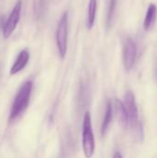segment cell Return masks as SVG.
Here are the masks:
<instances>
[{
	"mask_svg": "<svg viewBox=\"0 0 157 158\" xmlns=\"http://www.w3.org/2000/svg\"><path fill=\"white\" fill-rule=\"evenodd\" d=\"M137 44L132 38H128L125 41L123 48V63L126 70H130L136 61Z\"/></svg>",
	"mask_w": 157,
	"mask_h": 158,
	"instance_id": "8992f818",
	"label": "cell"
},
{
	"mask_svg": "<svg viewBox=\"0 0 157 158\" xmlns=\"http://www.w3.org/2000/svg\"><path fill=\"white\" fill-rule=\"evenodd\" d=\"M123 106L127 114V118H128V125H130L132 128L138 129L140 131L142 130V127L140 125L139 122V116H138V107L135 102V97L132 92L128 91L125 94L124 96V102Z\"/></svg>",
	"mask_w": 157,
	"mask_h": 158,
	"instance_id": "3957f363",
	"label": "cell"
},
{
	"mask_svg": "<svg viewBox=\"0 0 157 158\" xmlns=\"http://www.w3.org/2000/svg\"><path fill=\"white\" fill-rule=\"evenodd\" d=\"M31 90H32V82L30 81L24 82L21 85L12 104L11 111L9 115L10 121L16 119L27 108L30 102Z\"/></svg>",
	"mask_w": 157,
	"mask_h": 158,
	"instance_id": "6da1fadb",
	"label": "cell"
},
{
	"mask_svg": "<svg viewBox=\"0 0 157 158\" xmlns=\"http://www.w3.org/2000/svg\"><path fill=\"white\" fill-rule=\"evenodd\" d=\"M29 58H30V54L26 49L20 51L14 62V64L12 65V67L10 69V75H15V74L19 73V71H21L28 64Z\"/></svg>",
	"mask_w": 157,
	"mask_h": 158,
	"instance_id": "52a82bcc",
	"label": "cell"
},
{
	"mask_svg": "<svg viewBox=\"0 0 157 158\" xmlns=\"http://www.w3.org/2000/svg\"><path fill=\"white\" fill-rule=\"evenodd\" d=\"M116 5H117V0H110L109 1V6H108V12H107V26L110 25L113 16H114V12H115V8H116Z\"/></svg>",
	"mask_w": 157,
	"mask_h": 158,
	"instance_id": "7c38bea8",
	"label": "cell"
},
{
	"mask_svg": "<svg viewBox=\"0 0 157 158\" xmlns=\"http://www.w3.org/2000/svg\"><path fill=\"white\" fill-rule=\"evenodd\" d=\"M56 39L59 56L61 58H64L66 56L68 47V11L64 12L58 22Z\"/></svg>",
	"mask_w": 157,
	"mask_h": 158,
	"instance_id": "277c9868",
	"label": "cell"
},
{
	"mask_svg": "<svg viewBox=\"0 0 157 158\" xmlns=\"http://www.w3.org/2000/svg\"><path fill=\"white\" fill-rule=\"evenodd\" d=\"M97 10V0H89L88 6V17H87V28L92 29L95 22Z\"/></svg>",
	"mask_w": 157,
	"mask_h": 158,
	"instance_id": "9c48e42d",
	"label": "cell"
},
{
	"mask_svg": "<svg viewBox=\"0 0 157 158\" xmlns=\"http://www.w3.org/2000/svg\"><path fill=\"white\" fill-rule=\"evenodd\" d=\"M157 16V6L155 4H150L148 8H147V12L144 18V21H143V29L144 31H149L151 30V28L154 26L155 19H156Z\"/></svg>",
	"mask_w": 157,
	"mask_h": 158,
	"instance_id": "ba28073f",
	"label": "cell"
},
{
	"mask_svg": "<svg viewBox=\"0 0 157 158\" xmlns=\"http://www.w3.org/2000/svg\"><path fill=\"white\" fill-rule=\"evenodd\" d=\"M21 7H22V1L18 0V2L16 3V5L14 6L13 9L10 12L9 17L5 21L3 28H2V34L5 39H7L16 30L18 23L19 21V19H20Z\"/></svg>",
	"mask_w": 157,
	"mask_h": 158,
	"instance_id": "5b68a950",
	"label": "cell"
},
{
	"mask_svg": "<svg viewBox=\"0 0 157 158\" xmlns=\"http://www.w3.org/2000/svg\"><path fill=\"white\" fill-rule=\"evenodd\" d=\"M112 116H113V109H112V104L110 101L107 102L106 105V108H105V117H104V120L102 123V129H101V133L102 135H105V132L107 131L110 123L112 121Z\"/></svg>",
	"mask_w": 157,
	"mask_h": 158,
	"instance_id": "30bf717a",
	"label": "cell"
},
{
	"mask_svg": "<svg viewBox=\"0 0 157 158\" xmlns=\"http://www.w3.org/2000/svg\"><path fill=\"white\" fill-rule=\"evenodd\" d=\"M117 110H118V118H119V120H120L121 124H122L124 127H127V126H128V118H127V114H126V111H125L123 103L120 102V101H118V100H117Z\"/></svg>",
	"mask_w": 157,
	"mask_h": 158,
	"instance_id": "8fae6325",
	"label": "cell"
},
{
	"mask_svg": "<svg viewBox=\"0 0 157 158\" xmlns=\"http://www.w3.org/2000/svg\"><path fill=\"white\" fill-rule=\"evenodd\" d=\"M114 158H122V156H121V155L119 153H116L115 156H114Z\"/></svg>",
	"mask_w": 157,
	"mask_h": 158,
	"instance_id": "4fadbf2b",
	"label": "cell"
},
{
	"mask_svg": "<svg viewBox=\"0 0 157 158\" xmlns=\"http://www.w3.org/2000/svg\"><path fill=\"white\" fill-rule=\"evenodd\" d=\"M82 149L86 158L93 156L95 149L94 136L92 128V118L89 111H86L82 123Z\"/></svg>",
	"mask_w": 157,
	"mask_h": 158,
	"instance_id": "7a4b0ae2",
	"label": "cell"
}]
</instances>
